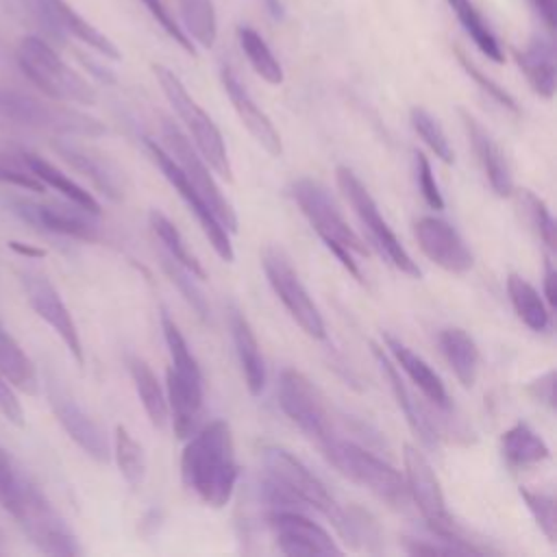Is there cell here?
Here are the masks:
<instances>
[{"instance_id":"1","label":"cell","mask_w":557,"mask_h":557,"mask_svg":"<svg viewBox=\"0 0 557 557\" xmlns=\"http://www.w3.org/2000/svg\"><path fill=\"white\" fill-rule=\"evenodd\" d=\"M261 457L265 468L263 494L272 507L294 509L298 503L315 509L352 548H359L368 540L374 542L372 537H379L376 524L368 511L359 507H342L326 490V485L289 450L270 444L263 446Z\"/></svg>"},{"instance_id":"2","label":"cell","mask_w":557,"mask_h":557,"mask_svg":"<svg viewBox=\"0 0 557 557\" xmlns=\"http://www.w3.org/2000/svg\"><path fill=\"white\" fill-rule=\"evenodd\" d=\"M181 479L207 507L222 509L231 500L239 466L233 431L226 420H211L187 437L181 455Z\"/></svg>"},{"instance_id":"3","label":"cell","mask_w":557,"mask_h":557,"mask_svg":"<svg viewBox=\"0 0 557 557\" xmlns=\"http://www.w3.org/2000/svg\"><path fill=\"white\" fill-rule=\"evenodd\" d=\"M289 196L302 211V215L309 220L311 228L318 233L322 244L331 250V255L339 261V265L359 283H363V274L352 259V252L368 257L370 250L366 242L348 226L342 211L337 209L335 200L331 198L329 189L318 183L315 178L300 176L292 181Z\"/></svg>"},{"instance_id":"4","label":"cell","mask_w":557,"mask_h":557,"mask_svg":"<svg viewBox=\"0 0 557 557\" xmlns=\"http://www.w3.org/2000/svg\"><path fill=\"white\" fill-rule=\"evenodd\" d=\"M326 461L346 479L352 483L366 487L370 494H374L379 500H383L387 507L396 511H405L411 503L405 476L385 459L376 457L368 448L342 440L331 437L326 444L320 446Z\"/></svg>"},{"instance_id":"5","label":"cell","mask_w":557,"mask_h":557,"mask_svg":"<svg viewBox=\"0 0 557 557\" xmlns=\"http://www.w3.org/2000/svg\"><path fill=\"white\" fill-rule=\"evenodd\" d=\"M15 57L22 74L50 100L85 107L96 104V89L46 39L37 35L22 37Z\"/></svg>"},{"instance_id":"6","label":"cell","mask_w":557,"mask_h":557,"mask_svg":"<svg viewBox=\"0 0 557 557\" xmlns=\"http://www.w3.org/2000/svg\"><path fill=\"white\" fill-rule=\"evenodd\" d=\"M403 461H405V474L403 476H405V483H407L409 498L420 509L429 531L435 537L455 544L461 550V555H468V553L481 555V553H485V548L476 546L474 542H470L461 533V529L457 527V522L448 513L442 485H440L429 459L416 446L405 444L403 446Z\"/></svg>"},{"instance_id":"7","label":"cell","mask_w":557,"mask_h":557,"mask_svg":"<svg viewBox=\"0 0 557 557\" xmlns=\"http://www.w3.org/2000/svg\"><path fill=\"white\" fill-rule=\"evenodd\" d=\"M0 120L37 131H50L57 135H78V137H100L104 135V124L83 111L70 109L65 104L46 102L37 96L2 89L0 87Z\"/></svg>"},{"instance_id":"8","label":"cell","mask_w":557,"mask_h":557,"mask_svg":"<svg viewBox=\"0 0 557 557\" xmlns=\"http://www.w3.org/2000/svg\"><path fill=\"white\" fill-rule=\"evenodd\" d=\"M13 520L24 531V535L46 555H81L83 546L74 531L67 527L63 516L54 509L39 485L24 472L17 505L13 509Z\"/></svg>"},{"instance_id":"9","label":"cell","mask_w":557,"mask_h":557,"mask_svg":"<svg viewBox=\"0 0 557 557\" xmlns=\"http://www.w3.org/2000/svg\"><path fill=\"white\" fill-rule=\"evenodd\" d=\"M152 72L168 98V102L172 104V109L176 111V115L181 117V122L185 124V128L191 135V141L196 146V150L200 152V157L207 161V165L220 174L224 181H233V168L228 161V152L222 139L220 128L215 126V122L209 117V113L189 96V91L185 89V85L181 83V78L168 70L165 65L154 63Z\"/></svg>"},{"instance_id":"10","label":"cell","mask_w":557,"mask_h":557,"mask_svg":"<svg viewBox=\"0 0 557 557\" xmlns=\"http://www.w3.org/2000/svg\"><path fill=\"white\" fill-rule=\"evenodd\" d=\"M335 178H337V187L344 194V198L350 202V207L355 209L357 218L361 220L363 228L370 235V242L376 246V250L385 257L387 263H392L396 270H400L403 274L411 276V278H420L422 270L418 268V263L411 259V255L407 252V248L400 244V239L396 237V233L389 228V224L383 220L376 200L372 198V194L366 189V185L359 181V176L346 168V165H337L335 170Z\"/></svg>"},{"instance_id":"11","label":"cell","mask_w":557,"mask_h":557,"mask_svg":"<svg viewBox=\"0 0 557 557\" xmlns=\"http://www.w3.org/2000/svg\"><path fill=\"white\" fill-rule=\"evenodd\" d=\"M276 394L283 413L318 446L335 437L333 418L324 396L300 370H281Z\"/></svg>"},{"instance_id":"12","label":"cell","mask_w":557,"mask_h":557,"mask_svg":"<svg viewBox=\"0 0 557 557\" xmlns=\"http://www.w3.org/2000/svg\"><path fill=\"white\" fill-rule=\"evenodd\" d=\"M161 137H163V144H165V150L170 152V157L185 172V176L191 181V185L200 191V196L205 198V202L209 205L213 215L220 220V224L228 233H237L239 231L237 213H235L233 205L222 196L220 187L215 185V181L207 168V161L200 157L196 146H191L189 137L170 117H161Z\"/></svg>"},{"instance_id":"13","label":"cell","mask_w":557,"mask_h":557,"mask_svg":"<svg viewBox=\"0 0 557 557\" xmlns=\"http://www.w3.org/2000/svg\"><path fill=\"white\" fill-rule=\"evenodd\" d=\"M265 278L278 296L292 320L313 339H326V326L318 305L311 300L307 287L292 268L287 255L278 246H268L261 255Z\"/></svg>"},{"instance_id":"14","label":"cell","mask_w":557,"mask_h":557,"mask_svg":"<svg viewBox=\"0 0 557 557\" xmlns=\"http://www.w3.org/2000/svg\"><path fill=\"white\" fill-rule=\"evenodd\" d=\"M144 146L152 159V163L161 170V174L165 176V181L174 187V191L181 196V200L187 205V209L194 213V218L198 220L202 233L207 235L211 248L215 250V255L226 261L233 263L235 261V250L228 237V231L220 224V220L213 215V211L209 209V205L205 202V198L200 196V191L191 185V181L185 176V172L176 165V161L170 157V152L152 137H144Z\"/></svg>"},{"instance_id":"15","label":"cell","mask_w":557,"mask_h":557,"mask_svg":"<svg viewBox=\"0 0 557 557\" xmlns=\"http://www.w3.org/2000/svg\"><path fill=\"white\" fill-rule=\"evenodd\" d=\"M44 385L50 409L70 440L94 461L107 463L111 459V446L104 429L76 403L72 392L50 370L44 376Z\"/></svg>"},{"instance_id":"16","label":"cell","mask_w":557,"mask_h":557,"mask_svg":"<svg viewBox=\"0 0 557 557\" xmlns=\"http://www.w3.org/2000/svg\"><path fill=\"white\" fill-rule=\"evenodd\" d=\"M22 289L26 294L28 305L33 307V311L63 339L65 348L70 350V355L74 357V361L78 366L85 363V350H83V342L78 335V326L65 305V300L61 298L59 289L54 287V283L39 270L33 268H24L17 272Z\"/></svg>"},{"instance_id":"17","label":"cell","mask_w":557,"mask_h":557,"mask_svg":"<svg viewBox=\"0 0 557 557\" xmlns=\"http://www.w3.org/2000/svg\"><path fill=\"white\" fill-rule=\"evenodd\" d=\"M4 205L13 215H17L20 220H24L30 226H37L46 233L63 235V237H72V239H81V242H98L102 237L100 226L96 222L98 215H94L76 205H72V207L41 205V202H33V200L17 198V196L4 198Z\"/></svg>"},{"instance_id":"18","label":"cell","mask_w":557,"mask_h":557,"mask_svg":"<svg viewBox=\"0 0 557 557\" xmlns=\"http://www.w3.org/2000/svg\"><path fill=\"white\" fill-rule=\"evenodd\" d=\"M50 146L65 163H70L76 172H81L85 178H89L91 185L102 196H107L113 202H120L126 198L128 176L111 157H107L98 148L78 144L65 135L52 139Z\"/></svg>"},{"instance_id":"19","label":"cell","mask_w":557,"mask_h":557,"mask_svg":"<svg viewBox=\"0 0 557 557\" xmlns=\"http://www.w3.org/2000/svg\"><path fill=\"white\" fill-rule=\"evenodd\" d=\"M268 527L276 540V546L285 555H339L331 533L289 507H274L268 513Z\"/></svg>"},{"instance_id":"20","label":"cell","mask_w":557,"mask_h":557,"mask_svg":"<svg viewBox=\"0 0 557 557\" xmlns=\"http://www.w3.org/2000/svg\"><path fill=\"white\" fill-rule=\"evenodd\" d=\"M413 235L424 257L442 270L463 274L472 268L474 257L470 248L446 220L435 215H422L413 224Z\"/></svg>"},{"instance_id":"21","label":"cell","mask_w":557,"mask_h":557,"mask_svg":"<svg viewBox=\"0 0 557 557\" xmlns=\"http://www.w3.org/2000/svg\"><path fill=\"white\" fill-rule=\"evenodd\" d=\"M205 398L202 372H185L174 366L165 370V400L168 420L178 440H187L200 422Z\"/></svg>"},{"instance_id":"22","label":"cell","mask_w":557,"mask_h":557,"mask_svg":"<svg viewBox=\"0 0 557 557\" xmlns=\"http://www.w3.org/2000/svg\"><path fill=\"white\" fill-rule=\"evenodd\" d=\"M220 83H222L237 117L242 120L246 131L255 137V141L270 157H281L283 154V141H281V135H278L276 126L265 115V111L255 102L250 91L244 87V83L237 78V74L226 63L220 65Z\"/></svg>"},{"instance_id":"23","label":"cell","mask_w":557,"mask_h":557,"mask_svg":"<svg viewBox=\"0 0 557 557\" xmlns=\"http://www.w3.org/2000/svg\"><path fill=\"white\" fill-rule=\"evenodd\" d=\"M370 350H372V357L376 359V363H379V368H381V374H383L385 381L389 383L392 396L396 398V405H398L400 411L405 413V420H407L409 429L416 433V437H418L426 448H435V446H437V440H440V433H437V426H435L431 413L413 398V394L409 392V387L405 385V381H403V376H400L398 366L389 359V355L383 350V346L376 344V342H370Z\"/></svg>"},{"instance_id":"24","label":"cell","mask_w":557,"mask_h":557,"mask_svg":"<svg viewBox=\"0 0 557 557\" xmlns=\"http://www.w3.org/2000/svg\"><path fill=\"white\" fill-rule=\"evenodd\" d=\"M459 115L490 187L494 189L496 196L509 198L513 194V176H511V168L507 163L505 152L474 115H470L466 109H459Z\"/></svg>"},{"instance_id":"25","label":"cell","mask_w":557,"mask_h":557,"mask_svg":"<svg viewBox=\"0 0 557 557\" xmlns=\"http://www.w3.org/2000/svg\"><path fill=\"white\" fill-rule=\"evenodd\" d=\"M516 63L524 74L531 89L540 96L550 100L555 96V72H557V57L555 44L550 35H531L527 46L516 52Z\"/></svg>"},{"instance_id":"26","label":"cell","mask_w":557,"mask_h":557,"mask_svg":"<svg viewBox=\"0 0 557 557\" xmlns=\"http://www.w3.org/2000/svg\"><path fill=\"white\" fill-rule=\"evenodd\" d=\"M228 326H231V337H233L244 383L252 396H259L265 387V361H263L257 335L248 318L237 307H231L228 311Z\"/></svg>"},{"instance_id":"27","label":"cell","mask_w":557,"mask_h":557,"mask_svg":"<svg viewBox=\"0 0 557 557\" xmlns=\"http://www.w3.org/2000/svg\"><path fill=\"white\" fill-rule=\"evenodd\" d=\"M383 342H385V348L392 352L396 366H400V370L411 379V383L422 392V396L435 407L448 409L450 400H448L446 387L442 379L433 372V368L392 333H383Z\"/></svg>"},{"instance_id":"28","label":"cell","mask_w":557,"mask_h":557,"mask_svg":"<svg viewBox=\"0 0 557 557\" xmlns=\"http://www.w3.org/2000/svg\"><path fill=\"white\" fill-rule=\"evenodd\" d=\"M44 2L52 22L61 33H70L72 37H76L78 41H83L104 59L117 61L122 57L117 46L104 33H100L91 22H87L67 0H44Z\"/></svg>"},{"instance_id":"29","label":"cell","mask_w":557,"mask_h":557,"mask_svg":"<svg viewBox=\"0 0 557 557\" xmlns=\"http://www.w3.org/2000/svg\"><path fill=\"white\" fill-rule=\"evenodd\" d=\"M500 455L509 468L527 470L546 461L550 457V448L529 422L520 420L500 435Z\"/></svg>"},{"instance_id":"30","label":"cell","mask_w":557,"mask_h":557,"mask_svg":"<svg viewBox=\"0 0 557 557\" xmlns=\"http://www.w3.org/2000/svg\"><path fill=\"white\" fill-rule=\"evenodd\" d=\"M437 344L457 381L463 387H472L479 374V348L474 339L463 329L448 326L440 331Z\"/></svg>"},{"instance_id":"31","label":"cell","mask_w":557,"mask_h":557,"mask_svg":"<svg viewBox=\"0 0 557 557\" xmlns=\"http://www.w3.org/2000/svg\"><path fill=\"white\" fill-rule=\"evenodd\" d=\"M22 161L26 163V168L46 185V187H52L54 191H59L70 205H76L94 215H100V205L98 200L85 189L81 187L76 181H72L65 172H61L57 165H52L48 159L35 154V152H22L20 154Z\"/></svg>"},{"instance_id":"32","label":"cell","mask_w":557,"mask_h":557,"mask_svg":"<svg viewBox=\"0 0 557 557\" xmlns=\"http://www.w3.org/2000/svg\"><path fill=\"white\" fill-rule=\"evenodd\" d=\"M126 363H128V372H131L135 392L139 396V403H141L150 424L154 429H163L168 424V400H165V392H163L157 374L137 355H128Z\"/></svg>"},{"instance_id":"33","label":"cell","mask_w":557,"mask_h":557,"mask_svg":"<svg viewBox=\"0 0 557 557\" xmlns=\"http://www.w3.org/2000/svg\"><path fill=\"white\" fill-rule=\"evenodd\" d=\"M507 294L516 315L535 333H546L550 326V309L540 296V292L520 274L511 272L507 276Z\"/></svg>"},{"instance_id":"34","label":"cell","mask_w":557,"mask_h":557,"mask_svg":"<svg viewBox=\"0 0 557 557\" xmlns=\"http://www.w3.org/2000/svg\"><path fill=\"white\" fill-rule=\"evenodd\" d=\"M0 374L15 389L28 396H35L39 389V376L33 361L2 326H0Z\"/></svg>"},{"instance_id":"35","label":"cell","mask_w":557,"mask_h":557,"mask_svg":"<svg viewBox=\"0 0 557 557\" xmlns=\"http://www.w3.org/2000/svg\"><path fill=\"white\" fill-rule=\"evenodd\" d=\"M148 222H150V228L152 233L159 237L163 250L168 257H172L176 263H181L185 270H189L198 281H205L207 278V272L202 268V263L196 259V255L187 248L181 231L174 226V222L161 213L159 209H152L148 213Z\"/></svg>"},{"instance_id":"36","label":"cell","mask_w":557,"mask_h":557,"mask_svg":"<svg viewBox=\"0 0 557 557\" xmlns=\"http://www.w3.org/2000/svg\"><path fill=\"white\" fill-rule=\"evenodd\" d=\"M448 7L455 11L459 24L463 26V30L468 33V37L474 41V46L494 63H503L505 61V52L500 48L498 37L494 35V30L487 26V22L483 20V15L474 9V4L470 0H446Z\"/></svg>"},{"instance_id":"37","label":"cell","mask_w":557,"mask_h":557,"mask_svg":"<svg viewBox=\"0 0 557 557\" xmlns=\"http://www.w3.org/2000/svg\"><path fill=\"white\" fill-rule=\"evenodd\" d=\"M113 457L117 463V470L126 485L131 490H139L146 479V453L144 446L131 435V431L124 424L115 426L113 433Z\"/></svg>"},{"instance_id":"38","label":"cell","mask_w":557,"mask_h":557,"mask_svg":"<svg viewBox=\"0 0 557 557\" xmlns=\"http://www.w3.org/2000/svg\"><path fill=\"white\" fill-rule=\"evenodd\" d=\"M237 41L242 52L246 54L248 63L252 65V70L270 85H281L285 74H283V65L278 63V59L274 57V52L270 50V46L265 44V39L250 26L242 24L237 26Z\"/></svg>"},{"instance_id":"39","label":"cell","mask_w":557,"mask_h":557,"mask_svg":"<svg viewBox=\"0 0 557 557\" xmlns=\"http://www.w3.org/2000/svg\"><path fill=\"white\" fill-rule=\"evenodd\" d=\"M181 28L202 48H211L218 39V15L211 0H178Z\"/></svg>"},{"instance_id":"40","label":"cell","mask_w":557,"mask_h":557,"mask_svg":"<svg viewBox=\"0 0 557 557\" xmlns=\"http://www.w3.org/2000/svg\"><path fill=\"white\" fill-rule=\"evenodd\" d=\"M409 122H411L413 131L420 135V139L431 148V152L440 161H444L446 165L455 163V152H453L450 141H448L442 124L437 122V117H433L424 107H411Z\"/></svg>"},{"instance_id":"41","label":"cell","mask_w":557,"mask_h":557,"mask_svg":"<svg viewBox=\"0 0 557 557\" xmlns=\"http://www.w3.org/2000/svg\"><path fill=\"white\" fill-rule=\"evenodd\" d=\"M161 268H163L165 276L170 278V283L176 285V289L181 292L185 302L196 311V315L200 320H209V302H207L200 285L196 283L198 278L189 270H185L181 263H176L172 257H168L165 252L161 255Z\"/></svg>"},{"instance_id":"42","label":"cell","mask_w":557,"mask_h":557,"mask_svg":"<svg viewBox=\"0 0 557 557\" xmlns=\"http://www.w3.org/2000/svg\"><path fill=\"white\" fill-rule=\"evenodd\" d=\"M516 198H518V205H520L522 213L527 215V222L533 226V231L537 233L542 244L548 250H555V228L557 226H555L553 213L546 207V202L535 191H531V189H518Z\"/></svg>"},{"instance_id":"43","label":"cell","mask_w":557,"mask_h":557,"mask_svg":"<svg viewBox=\"0 0 557 557\" xmlns=\"http://www.w3.org/2000/svg\"><path fill=\"white\" fill-rule=\"evenodd\" d=\"M522 503L527 505L529 513L533 516L540 531L546 535L548 542L557 540V516H555V496L548 492H537L529 487L518 490Z\"/></svg>"},{"instance_id":"44","label":"cell","mask_w":557,"mask_h":557,"mask_svg":"<svg viewBox=\"0 0 557 557\" xmlns=\"http://www.w3.org/2000/svg\"><path fill=\"white\" fill-rule=\"evenodd\" d=\"M455 54H457V61H459V65L463 67V72L481 87V91H485V94H487L496 104H500L503 109H507V111H511V113H520L516 98H513L505 87H500L494 78H490L487 74H483L459 48H455Z\"/></svg>"},{"instance_id":"45","label":"cell","mask_w":557,"mask_h":557,"mask_svg":"<svg viewBox=\"0 0 557 557\" xmlns=\"http://www.w3.org/2000/svg\"><path fill=\"white\" fill-rule=\"evenodd\" d=\"M22 479H24L22 468H17L15 461L11 459V455L0 446V507L9 516L13 513V509L17 505Z\"/></svg>"},{"instance_id":"46","label":"cell","mask_w":557,"mask_h":557,"mask_svg":"<svg viewBox=\"0 0 557 557\" xmlns=\"http://www.w3.org/2000/svg\"><path fill=\"white\" fill-rule=\"evenodd\" d=\"M0 183L13 185L26 191H35V194L46 191V185L26 168L22 159L15 161V159H9L7 154H0Z\"/></svg>"},{"instance_id":"47","label":"cell","mask_w":557,"mask_h":557,"mask_svg":"<svg viewBox=\"0 0 557 557\" xmlns=\"http://www.w3.org/2000/svg\"><path fill=\"white\" fill-rule=\"evenodd\" d=\"M141 4L148 9V13L152 15V20L165 30V35L178 44L185 52L189 54H196V48L191 44V39L185 35V30L181 28V24L174 20V15L170 13V9L161 2V0H141Z\"/></svg>"},{"instance_id":"48","label":"cell","mask_w":557,"mask_h":557,"mask_svg":"<svg viewBox=\"0 0 557 557\" xmlns=\"http://www.w3.org/2000/svg\"><path fill=\"white\" fill-rule=\"evenodd\" d=\"M416 181H418V189L422 194V200L435 209V211H442L444 209V198L440 194V187H437V181H435V174H433V168H431V161L424 152L416 150Z\"/></svg>"},{"instance_id":"49","label":"cell","mask_w":557,"mask_h":557,"mask_svg":"<svg viewBox=\"0 0 557 557\" xmlns=\"http://www.w3.org/2000/svg\"><path fill=\"white\" fill-rule=\"evenodd\" d=\"M524 389L531 400L546 407L548 411H555V370L553 368L542 372L533 381H529Z\"/></svg>"},{"instance_id":"50","label":"cell","mask_w":557,"mask_h":557,"mask_svg":"<svg viewBox=\"0 0 557 557\" xmlns=\"http://www.w3.org/2000/svg\"><path fill=\"white\" fill-rule=\"evenodd\" d=\"M0 413L15 426H24V409L17 400L15 387L0 374Z\"/></svg>"},{"instance_id":"51","label":"cell","mask_w":557,"mask_h":557,"mask_svg":"<svg viewBox=\"0 0 557 557\" xmlns=\"http://www.w3.org/2000/svg\"><path fill=\"white\" fill-rule=\"evenodd\" d=\"M542 24L546 26L548 35H553L555 24H557V0H529Z\"/></svg>"},{"instance_id":"52","label":"cell","mask_w":557,"mask_h":557,"mask_svg":"<svg viewBox=\"0 0 557 557\" xmlns=\"http://www.w3.org/2000/svg\"><path fill=\"white\" fill-rule=\"evenodd\" d=\"M544 298H546L548 309L553 311L557 305V272H555L550 255L544 257Z\"/></svg>"},{"instance_id":"53","label":"cell","mask_w":557,"mask_h":557,"mask_svg":"<svg viewBox=\"0 0 557 557\" xmlns=\"http://www.w3.org/2000/svg\"><path fill=\"white\" fill-rule=\"evenodd\" d=\"M76 57H78V59H81V63H83V65H85V67H87V70H89V72H91V74H94V76H96V78H98V81H102V83H107V85H113V83H115V74H113V72H111V70H107V67H102V65H100V63H96V61H94V59H89V57H85V54H83V52H78V54H76Z\"/></svg>"},{"instance_id":"54","label":"cell","mask_w":557,"mask_h":557,"mask_svg":"<svg viewBox=\"0 0 557 557\" xmlns=\"http://www.w3.org/2000/svg\"><path fill=\"white\" fill-rule=\"evenodd\" d=\"M9 248H13L17 255L22 257H28V259H41L46 255V250L41 248H35V246H28V244H22V242H9Z\"/></svg>"},{"instance_id":"55","label":"cell","mask_w":557,"mask_h":557,"mask_svg":"<svg viewBox=\"0 0 557 557\" xmlns=\"http://www.w3.org/2000/svg\"><path fill=\"white\" fill-rule=\"evenodd\" d=\"M268 9V13L274 17V20H283L285 17V7L281 0H261Z\"/></svg>"}]
</instances>
